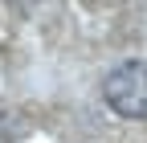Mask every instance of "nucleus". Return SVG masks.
<instances>
[{
  "instance_id": "obj_1",
  "label": "nucleus",
  "mask_w": 147,
  "mask_h": 143,
  "mask_svg": "<svg viewBox=\"0 0 147 143\" xmlns=\"http://www.w3.org/2000/svg\"><path fill=\"white\" fill-rule=\"evenodd\" d=\"M106 106L119 119H147V61H123L102 82Z\"/></svg>"
}]
</instances>
